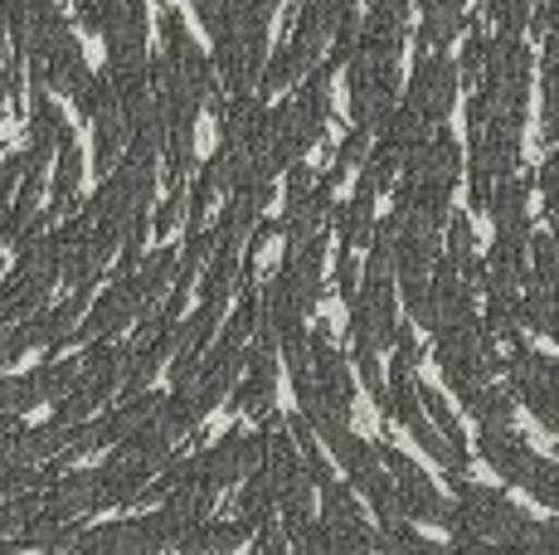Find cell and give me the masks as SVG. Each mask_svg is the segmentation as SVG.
I'll return each instance as SVG.
<instances>
[{
  "mask_svg": "<svg viewBox=\"0 0 559 555\" xmlns=\"http://www.w3.org/2000/svg\"><path fill=\"white\" fill-rule=\"evenodd\" d=\"M380 463L390 468L394 487H400V507H404L408 521H428V527H448V521H453V507L443 501V493H438V487L418 473V463H408L400 448L384 444L380 448Z\"/></svg>",
  "mask_w": 559,
  "mask_h": 555,
  "instance_id": "cell-1",
  "label": "cell"
},
{
  "mask_svg": "<svg viewBox=\"0 0 559 555\" xmlns=\"http://www.w3.org/2000/svg\"><path fill=\"white\" fill-rule=\"evenodd\" d=\"M321 527H326V555H370L374 536H370V521L360 517L356 497L350 487L331 483L321 487Z\"/></svg>",
  "mask_w": 559,
  "mask_h": 555,
  "instance_id": "cell-2",
  "label": "cell"
},
{
  "mask_svg": "<svg viewBox=\"0 0 559 555\" xmlns=\"http://www.w3.org/2000/svg\"><path fill=\"white\" fill-rule=\"evenodd\" d=\"M457 63L448 55H424L414 69V79H408V103L404 108H414L418 117H428V122H443L448 113H453L457 103Z\"/></svg>",
  "mask_w": 559,
  "mask_h": 555,
  "instance_id": "cell-3",
  "label": "cell"
},
{
  "mask_svg": "<svg viewBox=\"0 0 559 555\" xmlns=\"http://www.w3.org/2000/svg\"><path fill=\"white\" fill-rule=\"evenodd\" d=\"M477 453L491 463V473L507 477V483H515V487L531 477L535 458H540L515 429H481V434H477Z\"/></svg>",
  "mask_w": 559,
  "mask_h": 555,
  "instance_id": "cell-4",
  "label": "cell"
},
{
  "mask_svg": "<svg viewBox=\"0 0 559 555\" xmlns=\"http://www.w3.org/2000/svg\"><path fill=\"white\" fill-rule=\"evenodd\" d=\"M374 196H365L356 190V200H350L346 210H341V249H360V244H374Z\"/></svg>",
  "mask_w": 559,
  "mask_h": 555,
  "instance_id": "cell-5",
  "label": "cell"
},
{
  "mask_svg": "<svg viewBox=\"0 0 559 555\" xmlns=\"http://www.w3.org/2000/svg\"><path fill=\"white\" fill-rule=\"evenodd\" d=\"M79 180H83V156H79V146H73V137H63L59 156H53V210L73 205Z\"/></svg>",
  "mask_w": 559,
  "mask_h": 555,
  "instance_id": "cell-6",
  "label": "cell"
},
{
  "mask_svg": "<svg viewBox=\"0 0 559 555\" xmlns=\"http://www.w3.org/2000/svg\"><path fill=\"white\" fill-rule=\"evenodd\" d=\"M525 493H531L540 507H550L559 511V463L555 458H535V468H531V477H525Z\"/></svg>",
  "mask_w": 559,
  "mask_h": 555,
  "instance_id": "cell-7",
  "label": "cell"
},
{
  "mask_svg": "<svg viewBox=\"0 0 559 555\" xmlns=\"http://www.w3.org/2000/svg\"><path fill=\"white\" fill-rule=\"evenodd\" d=\"M365 152H370V132H365V127H356V132L346 137V146H341L336 166H331V180H341L350 166H360V162H365Z\"/></svg>",
  "mask_w": 559,
  "mask_h": 555,
  "instance_id": "cell-8",
  "label": "cell"
},
{
  "mask_svg": "<svg viewBox=\"0 0 559 555\" xmlns=\"http://www.w3.org/2000/svg\"><path fill=\"white\" fill-rule=\"evenodd\" d=\"M400 555H457V551L453 546H433V541H424V536L408 531V536L400 541Z\"/></svg>",
  "mask_w": 559,
  "mask_h": 555,
  "instance_id": "cell-9",
  "label": "cell"
},
{
  "mask_svg": "<svg viewBox=\"0 0 559 555\" xmlns=\"http://www.w3.org/2000/svg\"><path fill=\"white\" fill-rule=\"evenodd\" d=\"M550 29H559V0H545L540 10H535V35H550Z\"/></svg>",
  "mask_w": 559,
  "mask_h": 555,
  "instance_id": "cell-10",
  "label": "cell"
}]
</instances>
